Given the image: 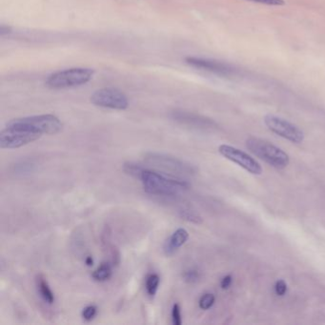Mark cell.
Segmentation results:
<instances>
[{
    "label": "cell",
    "mask_w": 325,
    "mask_h": 325,
    "mask_svg": "<svg viewBox=\"0 0 325 325\" xmlns=\"http://www.w3.org/2000/svg\"><path fill=\"white\" fill-rule=\"evenodd\" d=\"M35 285H36V289L40 298L48 304H53L55 298L51 287L48 285L46 278H44L42 275H37L35 278Z\"/></svg>",
    "instance_id": "obj_13"
},
{
    "label": "cell",
    "mask_w": 325,
    "mask_h": 325,
    "mask_svg": "<svg viewBox=\"0 0 325 325\" xmlns=\"http://www.w3.org/2000/svg\"><path fill=\"white\" fill-rule=\"evenodd\" d=\"M159 282L160 278L156 274H151L147 277L145 281V288L150 297H154L156 295V292L158 290Z\"/></svg>",
    "instance_id": "obj_15"
},
{
    "label": "cell",
    "mask_w": 325,
    "mask_h": 325,
    "mask_svg": "<svg viewBox=\"0 0 325 325\" xmlns=\"http://www.w3.org/2000/svg\"><path fill=\"white\" fill-rule=\"evenodd\" d=\"M265 125L276 135L293 143H301L304 140V133L294 123L276 115H267L265 117Z\"/></svg>",
    "instance_id": "obj_6"
},
{
    "label": "cell",
    "mask_w": 325,
    "mask_h": 325,
    "mask_svg": "<svg viewBox=\"0 0 325 325\" xmlns=\"http://www.w3.org/2000/svg\"><path fill=\"white\" fill-rule=\"evenodd\" d=\"M94 71L90 68H71L48 76L46 85L52 89H66L86 84L92 79Z\"/></svg>",
    "instance_id": "obj_4"
},
{
    "label": "cell",
    "mask_w": 325,
    "mask_h": 325,
    "mask_svg": "<svg viewBox=\"0 0 325 325\" xmlns=\"http://www.w3.org/2000/svg\"><path fill=\"white\" fill-rule=\"evenodd\" d=\"M112 266L107 262H103L93 272L92 277L95 281L103 282L108 280L109 278L112 277Z\"/></svg>",
    "instance_id": "obj_14"
},
{
    "label": "cell",
    "mask_w": 325,
    "mask_h": 325,
    "mask_svg": "<svg viewBox=\"0 0 325 325\" xmlns=\"http://www.w3.org/2000/svg\"><path fill=\"white\" fill-rule=\"evenodd\" d=\"M143 182L146 193L160 197H176L189 188V183L182 179H175L162 174L143 168L137 177Z\"/></svg>",
    "instance_id": "obj_1"
},
{
    "label": "cell",
    "mask_w": 325,
    "mask_h": 325,
    "mask_svg": "<svg viewBox=\"0 0 325 325\" xmlns=\"http://www.w3.org/2000/svg\"><path fill=\"white\" fill-rule=\"evenodd\" d=\"M188 238H189L188 231L184 228L176 229L164 244L163 246L164 254L166 256H173L176 251L186 243Z\"/></svg>",
    "instance_id": "obj_11"
},
{
    "label": "cell",
    "mask_w": 325,
    "mask_h": 325,
    "mask_svg": "<svg viewBox=\"0 0 325 325\" xmlns=\"http://www.w3.org/2000/svg\"><path fill=\"white\" fill-rule=\"evenodd\" d=\"M180 217L188 220L190 222H194V224H200L201 222V217L197 215L194 211L183 210L180 211Z\"/></svg>",
    "instance_id": "obj_17"
},
{
    "label": "cell",
    "mask_w": 325,
    "mask_h": 325,
    "mask_svg": "<svg viewBox=\"0 0 325 325\" xmlns=\"http://www.w3.org/2000/svg\"><path fill=\"white\" fill-rule=\"evenodd\" d=\"M218 152L226 159L236 163L252 175L258 176L262 174L261 165L253 156L248 155L242 150L237 149L236 147L227 144H222L218 147Z\"/></svg>",
    "instance_id": "obj_8"
},
{
    "label": "cell",
    "mask_w": 325,
    "mask_h": 325,
    "mask_svg": "<svg viewBox=\"0 0 325 325\" xmlns=\"http://www.w3.org/2000/svg\"><path fill=\"white\" fill-rule=\"evenodd\" d=\"M275 292L279 297H283L287 292V285L283 279H279L275 285Z\"/></svg>",
    "instance_id": "obj_21"
},
{
    "label": "cell",
    "mask_w": 325,
    "mask_h": 325,
    "mask_svg": "<svg viewBox=\"0 0 325 325\" xmlns=\"http://www.w3.org/2000/svg\"><path fill=\"white\" fill-rule=\"evenodd\" d=\"M96 312H97L96 306H95V305H88L82 310V318H84L85 320H87V321H90V320H92L93 318H95Z\"/></svg>",
    "instance_id": "obj_20"
},
{
    "label": "cell",
    "mask_w": 325,
    "mask_h": 325,
    "mask_svg": "<svg viewBox=\"0 0 325 325\" xmlns=\"http://www.w3.org/2000/svg\"><path fill=\"white\" fill-rule=\"evenodd\" d=\"M252 2H257L260 4H265V5H269V6H281L285 5V0H248Z\"/></svg>",
    "instance_id": "obj_22"
},
{
    "label": "cell",
    "mask_w": 325,
    "mask_h": 325,
    "mask_svg": "<svg viewBox=\"0 0 325 325\" xmlns=\"http://www.w3.org/2000/svg\"><path fill=\"white\" fill-rule=\"evenodd\" d=\"M246 147L254 156L276 169H285L290 162L287 153L266 139L251 136L246 140Z\"/></svg>",
    "instance_id": "obj_2"
},
{
    "label": "cell",
    "mask_w": 325,
    "mask_h": 325,
    "mask_svg": "<svg viewBox=\"0 0 325 325\" xmlns=\"http://www.w3.org/2000/svg\"><path fill=\"white\" fill-rule=\"evenodd\" d=\"M173 118L177 122H180L185 125H189L197 128H207L212 127L214 125V122L210 119L202 117L200 115L190 114L186 112H175L173 114Z\"/></svg>",
    "instance_id": "obj_12"
},
{
    "label": "cell",
    "mask_w": 325,
    "mask_h": 325,
    "mask_svg": "<svg viewBox=\"0 0 325 325\" xmlns=\"http://www.w3.org/2000/svg\"><path fill=\"white\" fill-rule=\"evenodd\" d=\"M215 301H216L215 295L211 294V293H207V294H204V296L200 298L198 304H199L200 309L208 310L214 305Z\"/></svg>",
    "instance_id": "obj_16"
},
{
    "label": "cell",
    "mask_w": 325,
    "mask_h": 325,
    "mask_svg": "<svg viewBox=\"0 0 325 325\" xmlns=\"http://www.w3.org/2000/svg\"><path fill=\"white\" fill-rule=\"evenodd\" d=\"M144 159L155 167L177 176H192L195 174V168L189 163L162 153L150 152L145 154Z\"/></svg>",
    "instance_id": "obj_5"
},
{
    "label": "cell",
    "mask_w": 325,
    "mask_h": 325,
    "mask_svg": "<svg viewBox=\"0 0 325 325\" xmlns=\"http://www.w3.org/2000/svg\"><path fill=\"white\" fill-rule=\"evenodd\" d=\"M7 125L25 129L38 135H55L62 130V122L54 115H39L14 118Z\"/></svg>",
    "instance_id": "obj_3"
},
{
    "label": "cell",
    "mask_w": 325,
    "mask_h": 325,
    "mask_svg": "<svg viewBox=\"0 0 325 325\" xmlns=\"http://www.w3.org/2000/svg\"><path fill=\"white\" fill-rule=\"evenodd\" d=\"M85 263L87 266H93L94 265V258L92 257H87L85 259Z\"/></svg>",
    "instance_id": "obj_24"
},
{
    "label": "cell",
    "mask_w": 325,
    "mask_h": 325,
    "mask_svg": "<svg viewBox=\"0 0 325 325\" xmlns=\"http://www.w3.org/2000/svg\"><path fill=\"white\" fill-rule=\"evenodd\" d=\"M172 322L174 325H181L182 323V318H181V312H180V307L177 303L173 305L172 308Z\"/></svg>",
    "instance_id": "obj_19"
},
{
    "label": "cell",
    "mask_w": 325,
    "mask_h": 325,
    "mask_svg": "<svg viewBox=\"0 0 325 325\" xmlns=\"http://www.w3.org/2000/svg\"><path fill=\"white\" fill-rule=\"evenodd\" d=\"M91 102L97 107L113 110H125L129 106L127 96L117 89H99L91 96Z\"/></svg>",
    "instance_id": "obj_9"
},
{
    "label": "cell",
    "mask_w": 325,
    "mask_h": 325,
    "mask_svg": "<svg viewBox=\"0 0 325 325\" xmlns=\"http://www.w3.org/2000/svg\"><path fill=\"white\" fill-rule=\"evenodd\" d=\"M186 62L194 68L200 69L221 76H230L234 75L236 72L235 69L229 64L214 59L201 57H188L186 58Z\"/></svg>",
    "instance_id": "obj_10"
},
{
    "label": "cell",
    "mask_w": 325,
    "mask_h": 325,
    "mask_svg": "<svg viewBox=\"0 0 325 325\" xmlns=\"http://www.w3.org/2000/svg\"><path fill=\"white\" fill-rule=\"evenodd\" d=\"M40 135L28 131L6 125L0 133V148L1 149H17L34 143L40 137Z\"/></svg>",
    "instance_id": "obj_7"
},
{
    "label": "cell",
    "mask_w": 325,
    "mask_h": 325,
    "mask_svg": "<svg viewBox=\"0 0 325 325\" xmlns=\"http://www.w3.org/2000/svg\"><path fill=\"white\" fill-rule=\"evenodd\" d=\"M200 275L196 269H189L183 273V279L188 283H195L199 280Z\"/></svg>",
    "instance_id": "obj_18"
},
{
    "label": "cell",
    "mask_w": 325,
    "mask_h": 325,
    "mask_svg": "<svg viewBox=\"0 0 325 325\" xmlns=\"http://www.w3.org/2000/svg\"><path fill=\"white\" fill-rule=\"evenodd\" d=\"M233 282V278L230 275L228 276H225L222 279H221V282H220V286L222 289H228L230 287L231 285Z\"/></svg>",
    "instance_id": "obj_23"
}]
</instances>
